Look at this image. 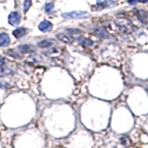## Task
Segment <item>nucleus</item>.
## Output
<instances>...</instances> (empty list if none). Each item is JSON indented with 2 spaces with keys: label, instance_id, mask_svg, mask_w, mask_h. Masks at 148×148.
<instances>
[{
  "label": "nucleus",
  "instance_id": "obj_1",
  "mask_svg": "<svg viewBox=\"0 0 148 148\" xmlns=\"http://www.w3.org/2000/svg\"><path fill=\"white\" fill-rule=\"evenodd\" d=\"M62 17L64 18H74V20H80V18H86L90 17V14L86 11H71L68 13H63Z\"/></svg>",
  "mask_w": 148,
  "mask_h": 148
},
{
  "label": "nucleus",
  "instance_id": "obj_5",
  "mask_svg": "<svg viewBox=\"0 0 148 148\" xmlns=\"http://www.w3.org/2000/svg\"><path fill=\"white\" fill-rule=\"evenodd\" d=\"M9 43H10V39L8 34H5V32L0 34V46H6L9 45Z\"/></svg>",
  "mask_w": 148,
  "mask_h": 148
},
{
  "label": "nucleus",
  "instance_id": "obj_3",
  "mask_svg": "<svg viewBox=\"0 0 148 148\" xmlns=\"http://www.w3.org/2000/svg\"><path fill=\"white\" fill-rule=\"evenodd\" d=\"M52 23H51L50 21H42L38 28H39V30L41 32H48L49 31H51V29H52Z\"/></svg>",
  "mask_w": 148,
  "mask_h": 148
},
{
  "label": "nucleus",
  "instance_id": "obj_10",
  "mask_svg": "<svg viewBox=\"0 0 148 148\" xmlns=\"http://www.w3.org/2000/svg\"><path fill=\"white\" fill-rule=\"evenodd\" d=\"M52 44H53V41H51V40H45L43 42H41V43L39 44V45L41 46V47H47V46H50Z\"/></svg>",
  "mask_w": 148,
  "mask_h": 148
},
{
  "label": "nucleus",
  "instance_id": "obj_13",
  "mask_svg": "<svg viewBox=\"0 0 148 148\" xmlns=\"http://www.w3.org/2000/svg\"><path fill=\"white\" fill-rule=\"evenodd\" d=\"M140 1H141V0H128V3L130 5H135L136 3L140 2Z\"/></svg>",
  "mask_w": 148,
  "mask_h": 148
},
{
  "label": "nucleus",
  "instance_id": "obj_14",
  "mask_svg": "<svg viewBox=\"0 0 148 148\" xmlns=\"http://www.w3.org/2000/svg\"><path fill=\"white\" fill-rule=\"evenodd\" d=\"M4 65V58L2 57H0V68Z\"/></svg>",
  "mask_w": 148,
  "mask_h": 148
},
{
  "label": "nucleus",
  "instance_id": "obj_4",
  "mask_svg": "<svg viewBox=\"0 0 148 148\" xmlns=\"http://www.w3.org/2000/svg\"><path fill=\"white\" fill-rule=\"evenodd\" d=\"M136 15L138 17L139 20L141 21V22H143V24H146L147 22V16H146V12L143 9H137L136 10Z\"/></svg>",
  "mask_w": 148,
  "mask_h": 148
},
{
  "label": "nucleus",
  "instance_id": "obj_6",
  "mask_svg": "<svg viewBox=\"0 0 148 148\" xmlns=\"http://www.w3.org/2000/svg\"><path fill=\"white\" fill-rule=\"evenodd\" d=\"M26 31L27 30L25 29V28H18L17 30L13 31L12 34L17 39H20V38H21L22 36H24L26 34Z\"/></svg>",
  "mask_w": 148,
  "mask_h": 148
},
{
  "label": "nucleus",
  "instance_id": "obj_12",
  "mask_svg": "<svg viewBox=\"0 0 148 148\" xmlns=\"http://www.w3.org/2000/svg\"><path fill=\"white\" fill-rule=\"evenodd\" d=\"M92 44V42L91 40H89V39H85L84 41L82 42V45H85V46H90Z\"/></svg>",
  "mask_w": 148,
  "mask_h": 148
},
{
  "label": "nucleus",
  "instance_id": "obj_11",
  "mask_svg": "<svg viewBox=\"0 0 148 148\" xmlns=\"http://www.w3.org/2000/svg\"><path fill=\"white\" fill-rule=\"evenodd\" d=\"M53 8H54V4L53 3H47V4H45V11L46 12H50Z\"/></svg>",
  "mask_w": 148,
  "mask_h": 148
},
{
  "label": "nucleus",
  "instance_id": "obj_2",
  "mask_svg": "<svg viewBox=\"0 0 148 148\" xmlns=\"http://www.w3.org/2000/svg\"><path fill=\"white\" fill-rule=\"evenodd\" d=\"M21 20V15L17 11L11 12L10 14H9V16H8V22H9V24L14 25V26H17V25L20 24Z\"/></svg>",
  "mask_w": 148,
  "mask_h": 148
},
{
  "label": "nucleus",
  "instance_id": "obj_7",
  "mask_svg": "<svg viewBox=\"0 0 148 148\" xmlns=\"http://www.w3.org/2000/svg\"><path fill=\"white\" fill-rule=\"evenodd\" d=\"M95 34L101 37V38H105V37L108 36V34H106V32L103 29V28L101 27H98V28H95Z\"/></svg>",
  "mask_w": 148,
  "mask_h": 148
},
{
  "label": "nucleus",
  "instance_id": "obj_8",
  "mask_svg": "<svg viewBox=\"0 0 148 148\" xmlns=\"http://www.w3.org/2000/svg\"><path fill=\"white\" fill-rule=\"evenodd\" d=\"M58 39H60V40H61L62 42H64V43H67V44H69V43H71V37H69L68 35L64 34H58Z\"/></svg>",
  "mask_w": 148,
  "mask_h": 148
},
{
  "label": "nucleus",
  "instance_id": "obj_9",
  "mask_svg": "<svg viewBox=\"0 0 148 148\" xmlns=\"http://www.w3.org/2000/svg\"><path fill=\"white\" fill-rule=\"evenodd\" d=\"M31 6H32V0H24V3H23V11H24V13H26L29 10Z\"/></svg>",
  "mask_w": 148,
  "mask_h": 148
}]
</instances>
